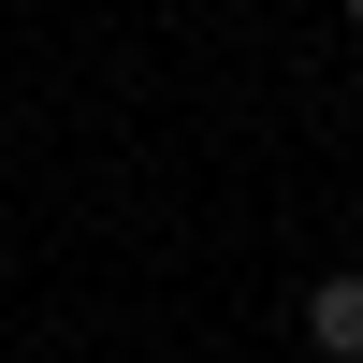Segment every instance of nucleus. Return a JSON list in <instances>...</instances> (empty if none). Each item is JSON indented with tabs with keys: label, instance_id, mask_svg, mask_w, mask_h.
I'll use <instances>...</instances> for the list:
<instances>
[{
	"label": "nucleus",
	"instance_id": "obj_1",
	"mask_svg": "<svg viewBox=\"0 0 363 363\" xmlns=\"http://www.w3.org/2000/svg\"><path fill=\"white\" fill-rule=\"evenodd\" d=\"M306 349L320 363H363V277H320L306 291Z\"/></svg>",
	"mask_w": 363,
	"mask_h": 363
},
{
	"label": "nucleus",
	"instance_id": "obj_2",
	"mask_svg": "<svg viewBox=\"0 0 363 363\" xmlns=\"http://www.w3.org/2000/svg\"><path fill=\"white\" fill-rule=\"evenodd\" d=\"M349 29H363V0H349Z\"/></svg>",
	"mask_w": 363,
	"mask_h": 363
}]
</instances>
